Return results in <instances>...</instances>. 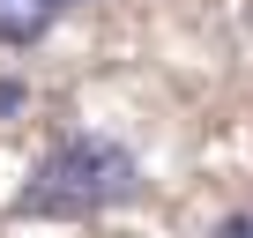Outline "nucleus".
Wrapping results in <instances>:
<instances>
[{"instance_id": "39448f33", "label": "nucleus", "mask_w": 253, "mask_h": 238, "mask_svg": "<svg viewBox=\"0 0 253 238\" xmlns=\"http://www.w3.org/2000/svg\"><path fill=\"white\" fill-rule=\"evenodd\" d=\"M60 8H89V0H60Z\"/></svg>"}, {"instance_id": "f03ea898", "label": "nucleus", "mask_w": 253, "mask_h": 238, "mask_svg": "<svg viewBox=\"0 0 253 238\" xmlns=\"http://www.w3.org/2000/svg\"><path fill=\"white\" fill-rule=\"evenodd\" d=\"M60 0H0V45H38Z\"/></svg>"}, {"instance_id": "20e7f679", "label": "nucleus", "mask_w": 253, "mask_h": 238, "mask_svg": "<svg viewBox=\"0 0 253 238\" xmlns=\"http://www.w3.org/2000/svg\"><path fill=\"white\" fill-rule=\"evenodd\" d=\"M216 238H253V216H223V223H216Z\"/></svg>"}, {"instance_id": "7ed1b4c3", "label": "nucleus", "mask_w": 253, "mask_h": 238, "mask_svg": "<svg viewBox=\"0 0 253 238\" xmlns=\"http://www.w3.org/2000/svg\"><path fill=\"white\" fill-rule=\"evenodd\" d=\"M23 97H30L23 82H0V119H8V112H23Z\"/></svg>"}, {"instance_id": "f257e3e1", "label": "nucleus", "mask_w": 253, "mask_h": 238, "mask_svg": "<svg viewBox=\"0 0 253 238\" xmlns=\"http://www.w3.org/2000/svg\"><path fill=\"white\" fill-rule=\"evenodd\" d=\"M142 194V171H134V149H119L112 134H67L38 171L30 186L15 194L23 216H45V223H82V216H104L119 201Z\"/></svg>"}]
</instances>
